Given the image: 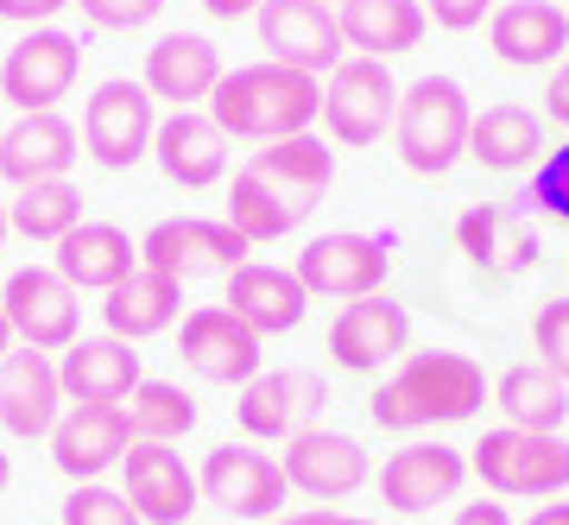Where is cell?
Masks as SVG:
<instances>
[{"label": "cell", "instance_id": "1", "mask_svg": "<svg viewBox=\"0 0 569 525\" xmlns=\"http://www.w3.org/2000/svg\"><path fill=\"white\" fill-rule=\"evenodd\" d=\"M488 405V374L462 348H411L387 380L373 386V425L380 430H430V425H462Z\"/></svg>", "mask_w": 569, "mask_h": 525}, {"label": "cell", "instance_id": "2", "mask_svg": "<svg viewBox=\"0 0 569 525\" xmlns=\"http://www.w3.org/2000/svg\"><path fill=\"white\" fill-rule=\"evenodd\" d=\"M209 121L222 127L228 140H291V133H310L317 115H323V77H305V70H284V63H241V70H222L216 96L203 101Z\"/></svg>", "mask_w": 569, "mask_h": 525}, {"label": "cell", "instance_id": "3", "mask_svg": "<svg viewBox=\"0 0 569 525\" xmlns=\"http://www.w3.org/2000/svg\"><path fill=\"white\" fill-rule=\"evenodd\" d=\"M468 127H475V108H468V89L443 70H430L418 82H399V115H392V140H399V159L418 178H443L449 165L468 152Z\"/></svg>", "mask_w": 569, "mask_h": 525}, {"label": "cell", "instance_id": "4", "mask_svg": "<svg viewBox=\"0 0 569 525\" xmlns=\"http://www.w3.org/2000/svg\"><path fill=\"white\" fill-rule=\"evenodd\" d=\"M468 475H481L488 494L500 501H550L569 487V444L563 437H545V430H488L475 456H468Z\"/></svg>", "mask_w": 569, "mask_h": 525}, {"label": "cell", "instance_id": "5", "mask_svg": "<svg viewBox=\"0 0 569 525\" xmlns=\"http://www.w3.org/2000/svg\"><path fill=\"white\" fill-rule=\"evenodd\" d=\"M247 254H253V241L228 216H164L140 241L146 273H164L178 285L203 279V273H234V266H247Z\"/></svg>", "mask_w": 569, "mask_h": 525}, {"label": "cell", "instance_id": "6", "mask_svg": "<svg viewBox=\"0 0 569 525\" xmlns=\"http://www.w3.org/2000/svg\"><path fill=\"white\" fill-rule=\"evenodd\" d=\"M152 96L133 77H108L96 96L82 101V152L102 165V171H133L140 159H152Z\"/></svg>", "mask_w": 569, "mask_h": 525}, {"label": "cell", "instance_id": "7", "mask_svg": "<svg viewBox=\"0 0 569 525\" xmlns=\"http://www.w3.org/2000/svg\"><path fill=\"white\" fill-rule=\"evenodd\" d=\"M392 115H399V82L380 58H342L323 77V115L329 146H373L387 140Z\"/></svg>", "mask_w": 569, "mask_h": 525}, {"label": "cell", "instance_id": "8", "mask_svg": "<svg viewBox=\"0 0 569 525\" xmlns=\"http://www.w3.org/2000/svg\"><path fill=\"white\" fill-rule=\"evenodd\" d=\"M82 77V39L63 26H32L7 63H0V96L13 101L20 115H51Z\"/></svg>", "mask_w": 569, "mask_h": 525}, {"label": "cell", "instance_id": "9", "mask_svg": "<svg viewBox=\"0 0 569 525\" xmlns=\"http://www.w3.org/2000/svg\"><path fill=\"white\" fill-rule=\"evenodd\" d=\"M323 405H329L323 374H310V367H260L241 386V399H234V425L253 444H291L298 430L317 425Z\"/></svg>", "mask_w": 569, "mask_h": 525}, {"label": "cell", "instance_id": "10", "mask_svg": "<svg viewBox=\"0 0 569 525\" xmlns=\"http://www.w3.org/2000/svg\"><path fill=\"white\" fill-rule=\"evenodd\" d=\"M305 279L310 298H373L387 291V273H392V241L387 235H361V228H336V235H317V241L298 254L291 266Z\"/></svg>", "mask_w": 569, "mask_h": 525}, {"label": "cell", "instance_id": "11", "mask_svg": "<svg viewBox=\"0 0 569 525\" xmlns=\"http://www.w3.org/2000/svg\"><path fill=\"white\" fill-rule=\"evenodd\" d=\"M197 487H203V506H222L228 519H260V525L279 519L284 494H291L279 456H266V449H253V444L209 449L203 468H197Z\"/></svg>", "mask_w": 569, "mask_h": 525}, {"label": "cell", "instance_id": "12", "mask_svg": "<svg viewBox=\"0 0 569 525\" xmlns=\"http://www.w3.org/2000/svg\"><path fill=\"white\" fill-rule=\"evenodd\" d=\"M253 26H260L266 58L284 63V70L329 77L348 58L342 20H336V7H323V0H266L260 13H253Z\"/></svg>", "mask_w": 569, "mask_h": 525}, {"label": "cell", "instance_id": "13", "mask_svg": "<svg viewBox=\"0 0 569 525\" xmlns=\"http://www.w3.org/2000/svg\"><path fill=\"white\" fill-rule=\"evenodd\" d=\"M0 310L13 324V343L20 348H70L82 336V304H77V285H63L58 266H20L7 291H0Z\"/></svg>", "mask_w": 569, "mask_h": 525}, {"label": "cell", "instance_id": "14", "mask_svg": "<svg viewBox=\"0 0 569 525\" xmlns=\"http://www.w3.org/2000/svg\"><path fill=\"white\" fill-rule=\"evenodd\" d=\"M178 361L209 386H247L266 367V343L228 304H203L178 324Z\"/></svg>", "mask_w": 569, "mask_h": 525}, {"label": "cell", "instance_id": "15", "mask_svg": "<svg viewBox=\"0 0 569 525\" xmlns=\"http://www.w3.org/2000/svg\"><path fill=\"white\" fill-rule=\"evenodd\" d=\"M411 355V317L399 298H355L336 310L329 324V361L348 367V374H380V367L406 361Z\"/></svg>", "mask_w": 569, "mask_h": 525}, {"label": "cell", "instance_id": "16", "mask_svg": "<svg viewBox=\"0 0 569 525\" xmlns=\"http://www.w3.org/2000/svg\"><path fill=\"white\" fill-rule=\"evenodd\" d=\"M284 482L291 494H310V501H355L367 482H373V468H367V449L348 437V430H323L310 425L298 430L279 456Z\"/></svg>", "mask_w": 569, "mask_h": 525}, {"label": "cell", "instance_id": "17", "mask_svg": "<svg viewBox=\"0 0 569 525\" xmlns=\"http://www.w3.org/2000/svg\"><path fill=\"white\" fill-rule=\"evenodd\" d=\"M468 482V456L462 449L437 444V437H411L406 449H392L387 468L373 475V487H380V501H387V513H430L437 501H456Z\"/></svg>", "mask_w": 569, "mask_h": 525}, {"label": "cell", "instance_id": "18", "mask_svg": "<svg viewBox=\"0 0 569 525\" xmlns=\"http://www.w3.org/2000/svg\"><path fill=\"white\" fill-rule=\"evenodd\" d=\"M133 449V418L127 405H63L58 430H51V463L70 475V482H102L108 468L127 463Z\"/></svg>", "mask_w": 569, "mask_h": 525}, {"label": "cell", "instance_id": "19", "mask_svg": "<svg viewBox=\"0 0 569 525\" xmlns=\"http://www.w3.org/2000/svg\"><path fill=\"white\" fill-rule=\"evenodd\" d=\"M121 494L133 501L140 525H190V513L203 506L197 468L183 463L171 444H133V449H127Z\"/></svg>", "mask_w": 569, "mask_h": 525}, {"label": "cell", "instance_id": "20", "mask_svg": "<svg viewBox=\"0 0 569 525\" xmlns=\"http://www.w3.org/2000/svg\"><path fill=\"white\" fill-rule=\"evenodd\" d=\"M63 380H58V361L44 348H13L0 361V430L13 444H39L51 437L63 418Z\"/></svg>", "mask_w": 569, "mask_h": 525}, {"label": "cell", "instance_id": "21", "mask_svg": "<svg viewBox=\"0 0 569 525\" xmlns=\"http://www.w3.org/2000/svg\"><path fill=\"white\" fill-rule=\"evenodd\" d=\"M241 171H253V178L305 222L310 209H323L329 184H336V152H329V140H317V133H291V140L260 146Z\"/></svg>", "mask_w": 569, "mask_h": 525}, {"label": "cell", "instance_id": "22", "mask_svg": "<svg viewBox=\"0 0 569 525\" xmlns=\"http://www.w3.org/2000/svg\"><path fill=\"white\" fill-rule=\"evenodd\" d=\"M456 247L468 254V266H481L493 279H519L538 260V228H531L526 202H475L456 222Z\"/></svg>", "mask_w": 569, "mask_h": 525}, {"label": "cell", "instance_id": "23", "mask_svg": "<svg viewBox=\"0 0 569 525\" xmlns=\"http://www.w3.org/2000/svg\"><path fill=\"white\" fill-rule=\"evenodd\" d=\"M58 380L70 405H127L133 386L146 380V367L140 348L121 343V336H77L58 355Z\"/></svg>", "mask_w": 569, "mask_h": 525}, {"label": "cell", "instance_id": "24", "mask_svg": "<svg viewBox=\"0 0 569 525\" xmlns=\"http://www.w3.org/2000/svg\"><path fill=\"white\" fill-rule=\"evenodd\" d=\"M152 159L178 190H209L228 178V133L209 121V108H171L152 133Z\"/></svg>", "mask_w": 569, "mask_h": 525}, {"label": "cell", "instance_id": "25", "mask_svg": "<svg viewBox=\"0 0 569 525\" xmlns=\"http://www.w3.org/2000/svg\"><path fill=\"white\" fill-rule=\"evenodd\" d=\"M77 159H82V127H70L58 108L51 115H20V121L0 133V178L13 184V190L70 178Z\"/></svg>", "mask_w": 569, "mask_h": 525}, {"label": "cell", "instance_id": "26", "mask_svg": "<svg viewBox=\"0 0 569 525\" xmlns=\"http://www.w3.org/2000/svg\"><path fill=\"white\" fill-rule=\"evenodd\" d=\"M488 44L512 70H538V63L557 70L569 58V7H557V0H507V7H493Z\"/></svg>", "mask_w": 569, "mask_h": 525}, {"label": "cell", "instance_id": "27", "mask_svg": "<svg viewBox=\"0 0 569 525\" xmlns=\"http://www.w3.org/2000/svg\"><path fill=\"white\" fill-rule=\"evenodd\" d=\"M228 310L241 317L253 336H284V329H298L305 324V310H310V291L298 273H284V266H266V260H247L228 273Z\"/></svg>", "mask_w": 569, "mask_h": 525}, {"label": "cell", "instance_id": "28", "mask_svg": "<svg viewBox=\"0 0 569 525\" xmlns=\"http://www.w3.org/2000/svg\"><path fill=\"white\" fill-rule=\"evenodd\" d=\"M146 96L171 101V108H203L222 82V51L203 39V32H164L152 51H146Z\"/></svg>", "mask_w": 569, "mask_h": 525}, {"label": "cell", "instance_id": "29", "mask_svg": "<svg viewBox=\"0 0 569 525\" xmlns=\"http://www.w3.org/2000/svg\"><path fill=\"white\" fill-rule=\"evenodd\" d=\"M58 273H63V285L108 298L127 273H140V241L114 222H77L58 241Z\"/></svg>", "mask_w": 569, "mask_h": 525}, {"label": "cell", "instance_id": "30", "mask_svg": "<svg viewBox=\"0 0 569 525\" xmlns=\"http://www.w3.org/2000/svg\"><path fill=\"white\" fill-rule=\"evenodd\" d=\"M336 20H342V39L355 58H399V51H418L425 44V0H342L336 7Z\"/></svg>", "mask_w": 569, "mask_h": 525}, {"label": "cell", "instance_id": "31", "mask_svg": "<svg viewBox=\"0 0 569 525\" xmlns=\"http://www.w3.org/2000/svg\"><path fill=\"white\" fill-rule=\"evenodd\" d=\"M183 317V285L164 279V273H127L114 291L102 298V324L108 336H121V343H146V336H164V329Z\"/></svg>", "mask_w": 569, "mask_h": 525}, {"label": "cell", "instance_id": "32", "mask_svg": "<svg viewBox=\"0 0 569 525\" xmlns=\"http://www.w3.org/2000/svg\"><path fill=\"white\" fill-rule=\"evenodd\" d=\"M545 146V115H531L526 101H493L468 127V159L481 171H526Z\"/></svg>", "mask_w": 569, "mask_h": 525}, {"label": "cell", "instance_id": "33", "mask_svg": "<svg viewBox=\"0 0 569 525\" xmlns=\"http://www.w3.org/2000/svg\"><path fill=\"white\" fill-rule=\"evenodd\" d=\"M493 405H500V418L512 430H545V437H563L569 425V386L538 361H519L500 374L493 386Z\"/></svg>", "mask_w": 569, "mask_h": 525}, {"label": "cell", "instance_id": "34", "mask_svg": "<svg viewBox=\"0 0 569 525\" xmlns=\"http://www.w3.org/2000/svg\"><path fill=\"white\" fill-rule=\"evenodd\" d=\"M77 222H89V216H82V190L70 178L26 184L20 197H13V209H7V228H13V235H26V241H51V247H58Z\"/></svg>", "mask_w": 569, "mask_h": 525}, {"label": "cell", "instance_id": "35", "mask_svg": "<svg viewBox=\"0 0 569 525\" xmlns=\"http://www.w3.org/2000/svg\"><path fill=\"white\" fill-rule=\"evenodd\" d=\"M127 418H133V444H178L197 430V399L183 393L178 380H152L146 374L127 399Z\"/></svg>", "mask_w": 569, "mask_h": 525}, {"label": "cell", "instance_id": "36", "mask_svg": "<svg viewBox=\"0 0 569 525\" xmlns=\"http://www.w3.org/2000/svg\"><path fill=\"white\" fill-rule=\"evenodd\" d=\"M228 222L241 228L253 247H266V241H284V235L298 228V216H291L253 171H234V184H228Z\"/></svg>", "mask_w": 569, "mask_h": 525}, {"label": "cell", "instance_id": "37", "mask_svg": "<svg viewBox=\"0 0 569 525\" xmlns=\"http://www.w3.org/2000/svg\"><path fill=\"white\" fill-rule=\"evenodd\" d=\"M58 519L63 525H140V513H133V501H127L121 487L82 482V487H70V494H63Z\"/></svg>", "mask_w": 569, "mask_h": 525}, {"label": "cell", "instance_id": "38", "mask_svg": "<svg viewBox=\"0 0 569 525\" xmlns=\"http://www.w3.org/2000/svg\"><path fill=\"white\" fill-rule=\"evenodd\" d=\"M526 209L531 216H550V222H569V140L550 146L538 159V178L526 190Z\"/></svg>", "mask_w": 569, "mask_h": 525}, {"label": "cell", "instance_id": "39", "mask_svg": "<svg viewBox=\"0 0 569 525\" xmlns=\"http://www.w3.org/2000/svg\"><path fill=\"white\" fill-rule=\"evenodd\" d=\"M531 348H538V367H550V374L569 386V298L538 304V317H531Z\"/></svg>", "mask_w": 569, "mask_h": 525}, {"label": "cell", "instance_id": "40", "mask_svg": "<svg viewBox=\"0 0 569 525\" xmlns=\"http://www.w3.org/2000/svg\"><path fill=\"white\" fill-rule=\"evenodd\" d=\"M77 7L96 32H133V26H152L164 13V0H77Z\"/></svg>", "mask_w": 569, "mask_h": 525}, {"label": "cell", "instance_id": "41", "mask_svg": "<svg viewBox=\"0 0 569 525\" xmlns=\"http://www.w3.org/2000/svg\"><path fill=\"white\" fill-rule=\"evenodd\" d=\"M425 13L443 32H475L481 20H493V0H425Z\"/></svg>", "mask_w": 569, "mask_h": 525}, {"label": "cell", "instance_id": "42", "mask_svg": "<svg viewBox=\"0 0 569 525\" xmlns=\"http://www.w3.org/2000/svg\"><path fill=\"white\" fill-rule=\"evenodd\" d=\"M63 7H77V0H0V20H13L32 32V26H51Z\"/></svg>", "mask_w": 569, "mask_h": 525}, {"label": "cell", "instance_id": "43", "mask_svg": "<svg viewBox=\"0 0 569 525\" xmlns=\"http://www.w3.org/2000/svg\"><path fill=\"white\" fill-rule=\"evenodd\" d=\"M545 121H557V127H569V58L550 70V82H545Z\"/></svg>", "mask_w": 569, "mask_h": 525}, {"label": "cell", "instance_id": "44", "mask_svg": "<svg viewBox=\"0 0 569 525\" xmlns=\"http://www.w3.org/2000/svg\"><path fill=\"white\" fill-rule=\"evenodd\" d=\"M449 525H519V519H512V513H507L500 501H468Z\"/></svg>", "mask_w": 569, "mask_h": 525}, {"label": "cell", "instance_id": "45", "mask_svg": "<svg viewBox=\"0 0 569 525\" xmlns=\"http://www.w3.org/2000/svg\"><path fill=\"white\" fill-rule=\"evenodd\" d=\"M266 0H203L209 20H247V13H260Z\"/></svg>", "mask_w": 569, "mask_h": 525}, {"label": "cell", "instance_id": "46", "mask_svg": "<svg viewBox=\"0 0 569 525\" xmlns=\"http://www.w3.org/2000/svg\"><path fill=\"white\" fill-rule=\"evenodd\" d=\"M342 513L336 506H305V513H279V519H266V525H336Z\"/></svg>", "mask_w": 569, "mask_h": 525}, {"label": "cell", "instance_id": "47", "mask_svg": "<svg viewBox=\"0 0 569 525\" xmlns=\"http://www.w3.org/2000/svg\"><path fill=\"white\" fill-rule=\"evenodd\" d=\"M519 525H569V501H538L531 519H519Z\"/></svg>", "mask_w": 569, "mask_h": 525}, {"label": "cell", "instance_id": "48", "mask_svg": "<svg viewBox=\"0 0 569 525\" xmlns=\"http://www.w3.org/2000/svg\"><path fill=\"white\" fill-rule=\"evenodd\" d=\"M13 348H20V343H13V324H7V310H0V361H7Z\"/></svg>", "mask_w": 569, "mask_h": 525}, {"label": "cell", "instance_id": "49", "mask_svg": "<svg viewBox=\"0 0 569 525\" xmlns=\"http://www.w3.org/2000/svg\"><path fill=\"white\" fill-rule=\"evenodd\" d=\"M7 487H13V456L0 449V501H7Z\"/></svg>", "mask_w": 569, "mask_h": 525}, {"label": "cell", "instance_id": "50", "mask_svg": "<svg viewBox=\"0 0 569 525\" xmlns=\"http://www.w3.org/2000/svg\"><path fill=\"white\" fill-rule=\"evenodd\" d=\"M7 235H13V228H7V209H0V247H7Z\"/></svg>", "mask_w": 569, "mask_h": 525}, {"label": "cell", "instance_id": "51", "mask_svg": "<svg viewBox=\"0 0 569 525\" xmlns=\"http://www.w3.org/2000/svg\"><path fill=\"white\" fill-rule=\"evenodd\" d=\"M336 525H380V519H348V513H342V519H336Z\"/></svg>", "mask_w": 569, "mask_h": 525}, {"label": "cell", "instance_id": "52", "mask_svg": "<svg viewBox=\"0 0 569 525\" xmlns=\"http://www.w3.org/2000/svg\"><path fill=\"white\" fill-rule=\"evenodd\" d=\"M323 7H342V0H323Z\"/></svg>", "mask_w": 569, "mask_h": 525}]
</instances>
